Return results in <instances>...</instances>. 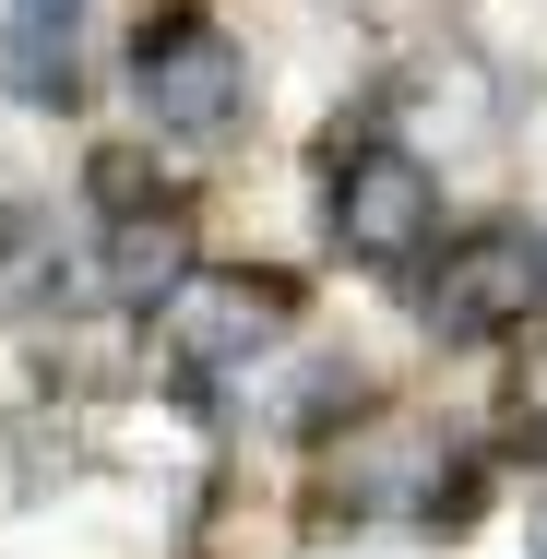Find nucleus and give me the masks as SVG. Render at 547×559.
<instances>
[{"label": "nucleus", "instance_id": "2", "mask_svg": "<svg viewBox=\"0 0 547 559\" xmlns=\"http://www.w3.org/2000/svg\"><path fill=\"white\" fill-rule=\"evenodd\" d=\"M333 238H345L357 262H381V274L429 262L440 250V179L417 155H393V143L345 155V167H333Z\"/></svg>", "mask_w": 547, "mask_h": 559}, {"label": "nucleus", "instance_id": "5", "mask_svg": "<svg viewBox=\"0 0 547 559\" xmlns=\"http://www.w3.org/2000/svg\"><path fill=\"white\" fill-rule=\"evenodd\" d=\"M179 274H191V226H179V203L119 215V250H108V286H119V298H167Z\"/></svg>", "mask_w": 547, "mask_h": 559}, {"label": "nucleus", "instance_id": "7", "mask_svg": "<svg viewBox=\"0 0 547 559\" xmlns=\"http://www.w3.org/2000/svg\"><path fill=\"white\" fill-rule=\"evenodd\" d=\"M0 72H12V96H24V108H72V36H60L48 12H24V24H12Z\"/></svg>", "mask_w": 547, "mask_h": 559}, {"label": "nucleus", "instance_id": "4", "mask_svg": "<svg viewBox=\"0 0 547 559\" xmlns=\"http://www.w3.org/2000/svg\"><path fill=\"white\" fill-rule=\"evenodd\" d=\"M286 322H298V286H286V274H179V286H167V345H179L191 369L262 357Z\"/></svg>", "mask_w": 547, "mask_h": 559}, {"label": "nucleus", "instance_id": "3", "mask_svg": "<svg viewBox=\"0 0 547 559\" xmlns=\"http://www.w3.org/2000/svg\"><path fill=\"white\" fill-rule=\"evenodd\" d=\"M536 310H547V238H524V226L464 238V250L440 262V286H429L440 334H512V322H536Z\"/></svg>", "mask_w": 547, "mask_h": 559}, {"label": "nucleus", "instance_id": "1", "mask_svg": "<svg viewBox=\"0 0 547 559\" xmlns=\"http://www.w3.org/2000/svg\"><path fill=\"white\" fill-rule=\"evenodd\" d=\"M131 96H143L155 131H179V143H226L238 108H250V60L226 48L215 12H155L143 48H131Z\"/></svg>", "mask_w": 547, "mask_h": 559}, {"label": "nucleus", "instance_id": "6", "mask_svg": "<svg viewBox=\"0 0 547 559\" xmlns=\"http://www.w3.org/2000/svg\"><path fill=\"white\" fill-rule=\"evenodd\" d=\"M60 286V238H48V215L36 203H0V310H36Z\"/></svg>", "mask_w": 547, "mask_h": 559}, {"label": "nucleus", "instance_id": "9", "mask_svg": "<svg viewBox=\"0 0 547 559\" xmlns=\"http://www.w3.org/2000/svg\"><path fill=\"white\" fill-rule=\"evenodd\" d=\"M536 559H547V536H536Z\"/></svg>", "mask_w": 547, "mask_h": 559}, {"label": "nucleus", "instance_id": "8", "mask_svg": "<svg viewBox=\"0 0 547 559\" xmlns=\"http://www.w3.org/2000/svg\"><path fill=\"white\" fill-rule=\"evenodd\" d=\"M24 12H60V0H24Z\"/></svg>", "mask_w": 547, "mask_h": 559}]
</instances>
